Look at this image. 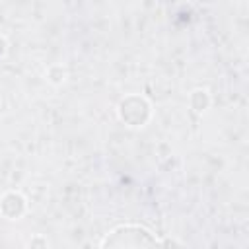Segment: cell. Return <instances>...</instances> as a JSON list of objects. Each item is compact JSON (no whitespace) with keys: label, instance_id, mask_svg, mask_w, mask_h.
Listing matches in <instances>:
<instances>
[{"label":"cell","instance_id":"1","mask_svg":"<svg viewBox=\"0 0 249 249\" xmlns=\"http://www.w3.org/2000/svg\"><path fill=\"white\" fill-rule=\"evenodd\" d=\"M101 249H160L154 235L140 226H121L113 230Z\"/></svg>","mask_w":249,"mask_h":249}]
</instances>
